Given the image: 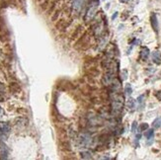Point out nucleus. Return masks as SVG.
<instances>
[{
	"label": "nucleus",
	"mask_w": 161,
	"mask_h": 160,
	"mask_svg": "<svg viewBox=\"0 0 161 160\" xmlns=\"http://www.w3.org/2000/svg\"><path fill=\"white\" fill-rule=\"evenodd\" d=\"M118 16V12H116V13H115V14H114V15H113V17H112V19H113V20H114V19H115V18H116V17H117Z\"/></svg>",
	"instance_id": "obj_18"
},
{
	"label": "nucleus",
	"mask_w": 161,
	"mask_h": 160,
	"mask_svg": "<svg viewBox=\"0 0 161 160\" xmlns=\"http://www.w3.org/2000/svg\"><path fill=\"white\" fill-rule=\"evenodd\" d=\"M152 59L156 64H160L161 63V54L159 52H154L152 53Z\"/></svg>",
	"instance_id": "obj_7"
},
{
	"label": "nucleus",
	"mask_w": 161,
	"mask_h": 160,
	"mask_svg": "<svg viewBox=\"0 0 161 160\" xmlns=\"http://www.w3.org/2000/svg\"><path fill=\"white\" fill-rule=\"evenodd\" d=\"M120 1H121L122 3H126V2L129 1V0H120Z\"/></svg>",
	"instance_id": "obj_19"
},
{
	"label": "nucleus",
	"mask_w": 161,
	"mask_h": 160,
	"mask_svg": "<svg viewBox=\"0 0 161 160\" xmlns=\"http://www.w3.org/2000/svg\"><path fill=\"white\" fill-rule=\"evenodd\" d=\"M148 129V125L147 124H142L140 127H139V130H141V131H143V130H147Z\"/></svg>",
	"instance_id": "obj_14"
},
{
	"label": "nucleus",
	"mask_w": 161,
	"mask_h": 160,
	"mask_svg": "<svg viewBox=\"0 0 161 160\" xmlns=\"http://www.w3.org/2000/svg\"><path fill=\"white\" fill-rule=\"evenodd\" d=\"M96 8H97V3H93L87 11V14H86V20H89L91 19L93 16L95 15V12H96Z\"/></svg>",
	"instance_id": "obj_3"
},
{
	"label": "nucleus",
	"mask_w": 161,
	"mask_h": 160,
	"mask_svg": "<svg viewBox=\"0 0 161 160\" xmlns=\"http://www.w3.org/2000/svg\"><path fill=\"white\" fill-rule=\"evenodd\" d=\"M83 2H84V0H73L72 7H73V10L76 12V13L80 12L81 8H82V5H83Z\"/></svg>",
	"instance_id": "obj_4"
},
{
	"label": "nucleus",
	"mask_w": 161,
	"mask_h": 160,
	"mask_svg": "<svg viewBox=\"0 0 161 160\" xmlns=\"http://www.w3.org/2000/svg\"><path fill=\"white\" fill-rule=\"evenodd\" d=\"M148 55H149V50L147 48L146 46L142 47V48H141V52H140V57H141L143 60H146Z\"/></svg>",
	"instance_id": "obj_6"
},
{
	"label": "nucleus",
	"mask_w": 161,
	"mask_h": 160,
	"mask_svg": "<svg viewBox=\"0 0 161 160\" xmlns=\"http://www.w3.org/2000/svg\"><path fill=\"white\" fill-rule=\"evenodd\" d=\"M81 137H82V138H81V141H82V143H84V144H87V142L89 141V139H90L89 136H87V134H82Z\"/></svg>",
	"instance_id": "obj_12"
},
{
	"label": "nucleus",
	"mask_w": 161,
	"mask_h": 160,
	"mask_svg": "<svg viewBox=\"0 0 161 160\" xmlns=\"http://www.w3.org/2000/svg\"><path fill=\"white\" fill-rule=\"evenodd\" d=\"M134 106H135V101H134V99L130 98V99L126 101V107H128V108H130V109H133Z\"/></svg>",
	"instance_id": "obj_8"
},
{
	"label": "nucleus",
	"mask_w": 161,
	"mask_h": 160,
	"mask_svg": "<svg viewBox=\"0 0 161 160\" xmlns=\"http://www.w3.org/2000/svg\"><path fill=\"white\" fill-rule=\"evenodd\" d=\"M136 127H137V124H136V122H132V132H134V131H135V130H136Z\"/></svg>",
	"instance_id": "obj_15"
},
{
	"label": "nucleus",
	"mask_w": 161,
	"mask_h": 160,
	"mask_svg": "<svg viewBox=\"0 0 161 160\" xmlns=\"http://www.w3.org/2000/svg\"><path fill=\"white\" fill-rule=\"evenodd\" d=\"M103 1H104V0H103Z\"/></svg>",
	"instance_id": "obj_21"
},
{
	"label": "nucleus",
	"mask_w": 161,
	"mask_h": 160,
	"mask_svg": "<svg viewBox=\"0 0 161 160\" xmlns=\"http://www.w3.org/2000/svg\"><path fill=\"white\" fill-rule=\"evenodd\" d=\"M2 115H3V110H2L1 108H0V117H1Z\"/></svg>",
	"instance_id": "obj_20"
},
{
	"label": "nucleus",
	"mask_w": 161,
	"mask_h": 160,
	"mask_svg": "<svg viewBox=\"0 0 161 160\" xmlns=\"http://www.w3.org/2000/svg\"><path fill=\"white\" fill-rule=\"evenodd\" d=\"M153 134H154L153 130H149L146 133H145V137H146L147 139H152V138H153Z\"/></svg>",
	"instance_id": "obj_13"
},
{
	"label": "nucleus",
	"mask_w": 161,
	"mask_h": 160,
	"mask_svg": "<svg viewBox=\"0 0 161 160\" xmlns=\"http://www.w3.org/2000/svg\"><path fill=\"white\" fill-rule=\"evenodd\" d=\"M123 79H124V80H125V79H126V71H125V70H124V72H123Z\"/></svg>",
	"instance_id": "obj_17"
},
{
	"label": "nucleus",
	"mask_w": 161,
	"mask_h": 160,
	"mask_svg": "<svg viewBox=\"0 0 161 160\" xmlns=\"http://www.w3.org/2000/svg\"><path fill=\"white\" fill-rule=\"evenodd\" d=\"M150 22H151V26H152L153 30L157 33L158 32V21H157V17L154 13H152L150 16Z\"/></svg>",
	"instance_id": "obj_5"
},
{
	"label": "nucleus",
	"mask_w": 161,
	"mask_h": 160,
	"mask_svg": "<svg viewBox=\"0 0 161 160\" xmlns=\"http://www.w3.org/2000/svg\"><path fill=\"white\" fill-rule=\"evenodd\" d=\"M10 132V126L7 122H0V139H6Z\"/></svg>",
	"instance_id": "obj_2"
},
{
	"label": "nucleus",
	"mask_w": 161,
	"mask_h": 160,
	"mask_svg": "<svg viewBox=\"0 0 161 160\" xmlns=\"http://www.w3.org/2000/svg\"><path fill=\"white\" fill-rule=\"evenodd\" d=\"M123 104H124L123 96L122 95H117L116 98L113 100V112L119 113L123 108Z\"/></svg>",
	"instance_id": "obj_1"
},
{
	"label": "nucleus",
	"mask_w": 161,
	"mask_h": 160,
	"mask_svg": "<svg viewBox=\"0 0 161 160\" xmlns=\"http://www.w3.org/2000/svg\"><path fill=\"white\" fill-rule=\"evenodd\" d=\"M82 154H83V157H84V158H91L90 156H87V155H89V153H88V152L82 153Z\"/></svg>",
	"instance_id": "obj_16"
},
{
	"label": "nucleus",
	"mask_w": 161,
	"mask_h": 160,
	"mask_svg": "<svg viewBox=\"0 0 161 160\" xmlns=\"http://www.w3.org/2000/svg\"><path fill=\"white\" fill-rule=\"evenodd\" d=\"M152 126H153L154 129H158V128L161 126V118H157V119H155L153 124H152Z\"/></svg>",
	"instance_id": "obj_10"
},
{
	"label": "nucleus",
	"mask_w": 161,
	"mask_h": 160,
	"mask_svg": "<svg viewBox=\"0 0 161 160\" xmlns=\"http://www.w3.org/2000/svg\"><path fill=\"white\" fill-rule=\"evenodd\" d=\"M137 102H139V105L140 107V109H142L143 103H144V95H140L139 98H137Z\"/></svg>",
	"instance_id": "obj_11"
},
{
	"label": "nucleus",
	"mask_w": 161,
	"mask_h": 160,
	"mask_svg": "<svg viewBox=\"0 0 161 160\" xmlns=\"http://www.w3.org/2000/svg\"><path fill=\"white\" fill-rule=\"evenodd\" d=\"M124 92H125V95H128V96H130V95L132 94V89L131 84H126V85H125V87H124Z\"/></svg>",
	"instance_id": "obj_9"
}]
</instances>
